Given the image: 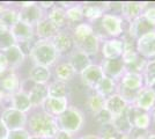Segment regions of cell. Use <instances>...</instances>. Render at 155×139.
<instances>
[{
	"instance_id": "6da1fadb",
	"label": "cell",
	"mask_w": 155,
	"mask_h": 139,
	"mask_svg": "<svg viewBox=\"0 0 155 139\" xmlns=\"http://www.w3.org/2000/svg\"><path fill=\"white\" fill-rule=\"evenodd\" d=\"M30 130L35 137L53 138L58 132L57 119L51 115L44 113L35 114L30 119Z\"/></svg>"
},
{
	"instance_id": "7a4b0ae2",
	"label": "cell",
	"mask_w": 155,
	"mask_h": 139,
	"mask_svg": "<svg viewBox=\"0 0 155 139\" xmlns=\"http://www.w3.org/2000/svg\"><path fill=\"white\" fill-rule=\"evenodd\" d=\"M56 119L59 130L66 131L71 134L78 132L82 127L84 122L82 111L74 106H68L64 113L56 117Z\"/></svg>"
},
{
	"instance_id": "3957f363",
	"label": "cell",
	"mask_w": 155,
	"mask_h": 139,
	"mask_svg": "<svg viewBox=\"0 0 155 139\" xmlns=\"http://www.w3.org/2000/svg\"><path fill=\"white\" fill-rule=\"evenodd\" d=\"M30 53H31V57L34 58L35 63L38 66L44 67L52 65L56 61L57 56H58L54 46L52 45L51 42H49L48 40L37 42L31 49Z\"/></svg>"
},
{
	"instance_id": "277c9868",
	"label": "cell",
	"mask_w": 155,
	"mask_h": 139,
	"mask_svg": "<svg viewBox=\"0 0 155 139\" xmlns=\"http://www.w3.org/2000/svg\"><path fill=\"white\" fill-rule=\"evenodd\" d=\"M101 21V27L103 29V33L107 34L109 38H120L124 34V20L120 15L111 13H104Z\"/></svg>"
},
{
	"instance_id": "5b68a950",
	"label": "cell",
	"mask_w": 155,
	"mask_h": 139,
	"mask_svg": "<svg viewBox=\"0 0 155 139\" xmlns=\"http://www.w3.org/2000/svg\"><path fill=\"white\" fill-rule=\"evenodd\" d=\"M136 50L145 59H155V30L142 35L136 41Z\"/></svg>"
},
{
	"instance_id": "8992f818",
	"label": "cell",
	"mask_w": 155,
	"mask_h": 139,
	"mask_svg": "<svg viewBox=\"0 0 155 139\" xmlns=\"http://www.w3.org/2000/svg\"><path fill=\"white\" fill-rule=\"evenodd\" d=\"M148 2H139V1H125L122 2L120 7V18L124 20V22L131 23L132 21L140 18L146 9Z\"/></svg>"
},
{
	"instance_id": "52a82bcc",
	"label": "cell",
	"mask_w": 155,
	"mask_h": 139,
	"mask_svg": "<svg viewBox=\"0 0 155 139\" xmlns=\"http://www.w3.org/2000/svg\"><path fill=\"white\" fill-rule=\"evenodd\" d=\"M80 77L84 86L94 92L100 81L104 78V73L100 64H91V66H88L80 74Z\"/></svg>"
},
{
	"instance_id": "ba28073f",
	"label": "cell",
	"mask_w": 155,
	"mask_h": 139,
	"mask_svg": "<svg viewBox=\"0 0 155 139\" xmlns=\"http://www.w3.org/2000/svg\"><path fill=\"white\" fill-rule=\"evenodd\" d=\"M102 67L104 75L110 79L115 80L116 82L119 81L124 73H125V65L120 58L117 59H103L100 64Z\"/></svg>"
},
{
	"instance_id": "9c48e42d",
	"label": "cell",
	"mask_w": 155,
	"mask_h": 139,
	"mask_svg": "<svg viewBox=\"0 0 155 139\" xmlns=\"http://www.w3.org/2000/svg\"><path fill=\"white\" fill-rule=\"evenodd\" d=\"M124 50V42L122 38H108L101 45L103 59H117L122 57Z\"/></svg>"
},
{
	"instance_id": "30bf717a",
	"label": "cell",
	"mask_w": 155,
	"mask_h": 139,
	"mask_svg": "<svg viewBox=\"0 0 155 139\" xmlns=\"http://www.w3.org/2000/svg\"><path fill=\"white\" fill-rule=\"evenodd\" d=\"M131 106L136 107L138 109H140L142 111L148 113L149 110L155 106V93L150 87L143 86L138 92L137 98L133 102V104Z\"/></svg>"
},
{
	"instance_id": "8fae6325",
	"label": "cell",
	"mask_w": 155,
	"mask_h": 139,
	"mask_svg": "<svg viewBox=\"0 0 155 139\" xmlns=\"http://www.w3.org/2000/svg\"><path fill=\"white\" fill-rule=\"evenodd\" d=\"M68 63L75 71V74H81L87 67L91 65V57L87 53H84L82 50L78 49L77 46L70 52Z\"/></svg>"
},
{
	"instance_id": "7c38bea8",
	"label": "cell",
	"mask_w": 155,
	"mask_h": 139,
	"mask_svg": "<svg viewBox=\"0 0 155 139\" xmlns=\"http://www.w3.org/2000/svg\"><path fill=\"white\" fill-rule=\"evenodd\" d=\"M143 86H145V84H143L142 74L136 72H126L125 71L122 78L117 82V87H120V88L127 89V91H132V92H138Z\"/></svg>"
},
{
	"instance_id": "4fadbf2b",
	"label": "cell",
	"mask_w": 155,
	"mask_h": 139,
	"mask_svg": "<svg viewBox=\"0 0 155 139\" xmlns=\"http://www.w3.org/2000/svg\"><path fill=\"white\" fill-rule=\"evenodd\" d=\"M127 107H129V103L118 93H114L104 101V109L109 111L112 118L123 114Z\"/></svg>"
},
{
	"instance_id": "5bb4252c",
	"label": "cell",
	"mask_w": 155,
	"mask_h": 139,
	"mask_svg": "<svg viewBox=\"0 0 155 139\" xmlns=\"http://www.w3.org/2000/svg\"><path fill=\"white\" fill-rule=\"evenodd\" d=\"M153 30H155V27L152 26L148 21L141 15L140 18H138L134 21H132L131 23H129V31L126 34L131 38L137 41L139 37H141L142 35L150 33Z\"/></svg>"
},
{
	"instance_id": "9a60e30c",
	"label": "cell",
	"mask_w": 155,
	"mask_h": 139,
	"mask_svg": "<svg viewBox=\"0 0 155 139\" xmlns=\"http://www.w3.org/2000/svg\"><path fill=\"white\" fill-rule=\"evenodd\" d=\"M52 45L54 46L57 53H67L71 52L74 49V41L72 35L66 31H58L57 35L52 37Z\"/></svg>"
},
{
	"instance_id": "2e32d148",
	"label": "cell",
	"mask_w": 155,
	"mask_h": 139,
	"mask_svg": "<svg viewBox=\"0 0 155 139\" xmlns=\"http://www.w3.org/2000/svg\"><path fill=\"white\" fill-rule=\"evenodd\" d=\"M111 126L114 127V130L116 131L119 136H130L131 132L133 131V125H132V122L130 119L129 111H127V108L123 114H120L119 116L114 117L111 121Z\"/></svg>"
},
{
	"instance_id": "e0dca14e",
	"label": "cell",
	"mask_w": 155,
	"mask_h": 139,
	"mask_svg": "<svg viewBox=\"0 0 155 139\" xmlns=\"http://www.w3.org/2000/svg\"><path fill=\"white\" fill-rule=\"evenodd\" d=\"M2 123L5 124L6 127L11 130H20V127L25 124L26 117L23 113H21L19 110L15 109H7L6 111L2 115Z\"/></svg>"
},
{
	"instance_id": "ac0fdd59",
	"label": "cell",
	"mask_w": 155,
	"mask_h": 139,
	"mask_svg": "<svg viewBox=\"0 0 155 139\" xmlns=\"http://www.w3.org/2000/svg\"><path fill=\"white\" fill-rule=\"evenodd\" d=\"M44 104V110L46 114L51 116H59L63 114L68 107V101L67 98H48L43 102Z\"/></svg>"
},
{
	"instance_id": "d6986e66",
	"label": "cell",
	"mask_w": 155,
	"mask_h": 139,
	"mask_svg": "<svg viewBox=\"0 0 155 139\" xmlns=\"http://www.w3.org/2000/svg\"><path fill=\"white\" fill-rule=\"evenodd\" d=\"M107 6L108 2H102L101 5L98 4H91L87 2L82 5V12H84V18H86L89 21V23H93L95 21L100 20L102 18V15L104 13H107Z\"/></svg>"
},
{
	"instance_id": "ffe728a7",
	"label": "cell",
	"mask_w": 155,
	"mask_h": 139,
	"mask_svg": "<svg viewBox=\"0 0 155 139\" xmlns=\"http://www.w3.org/2000/svg\"><path fill=\"white\" fill-rule=\"evenodd\" d=\"M42 18V11L38 6H36L35 4L31 6L23 7V9L19 14V21L25 22L27 25L31 26V25H37Z\"/></svg>"
},
{
	"instance_id": "44dd1931",
	"label": "cell",
	"mask_w": 155,
	"mask_h": 139,
	"mask_svg": "<svg viewBox=\"0 0 155 139\" xmlns=\"http://www.w3.org/2000/svg\"><path fill=\"white\" fill-rule=\"evenodd\" d=\"M75 46L78 49L82 50L84 53H87L89 57H91V56H96L98 53L101 49V41L95 34H91Z\"/></svg>"
},
{
	"instance_id": "7402d4cb",
	"label": "cell",
	"mask_w": 155,
	"mask_h": 139,
	"mask_svg": "<svg viewBox=\"0 0 155 139\" xmlns=\"http://www.w3.org/2000/svg\"><path fill=\"white\" fill-rule=\"evenodd\" d=\"M12 35L14 40H18L20 42H28L32 36V28L31 26L27 25L25 22L18 21L13 27H12Z\"/></svg>"
},
{
	"instance_id": "603a6c76",
	"label": "cell",
	"mask_w": 155,
	"mask_h": 139,
	"mask_svg": "<svg viewBox=\"0 0 155 139\" xmlns=\"http://www.w3.org/2000/svg\"><path fill=\"white\" fill-rule=\"evenodd\" d=\"M116 89H117L116 81L104 75V78L100 81V84L96 86L94 92L97 93L98 95H101L104 99H107V98H109L110 95H112L114 93H116Z\"/></svg>"
},
{
	"instance_id": "cb8c5ba5",
	"label": "cell",
	"mask_w": 155,
	"mask_h": 139,
	"mask_svg": "<svg viewBox=\"0 0 155 139\" xmlns=\"http://www.w3.org/2000/svg\"><path fill=\"white\" fill-rule=\"evenodd\" d=\"M29 101L30 104L34 107L42 104L46 99H48V87L44 85H35L31 88V91L29 93Z\"/></svg>"
},
{
	"instance_id": "d4e9b609",
	"label": "cell",
	"mask_w": 155,
	"mask_h": 139,
	"mask_svg": "<svg viewBox=\"0 0 155 139\" xmlns=\"http://www.w3.org/2000/svg\"><path fill=\"white\" fill-rule=\"evenodd\" d=\"M37 35L39 37H42L43 40H48V38H52L54 35H57L59 30L56 27L52 25V22L49 19H44L41 20L37 23Z\"/></svg>"
},
{
	"instance_id": "484cf974",
	"label": "cell",
	"mask_w": 155,
	"mask_h": 139,
	"mask_svg": "<svg viewBox=\"0 0 155 139\" xmlns=\"http://www.w3.org/2000/svg\"><path fill=\"white\" fill-rule=\"evenodd\" d=\"M91 34H94L93 25H91V23H78L74 28L73 35H72L74 44L75 45L79 44L81 41H84L86 37H88Z\"/></svg>"
},
{
	"instance_id": "4316f807",
	"label": "cell",
	"mask_w": 155,
	"mask_h": 139,
	"mask_svg": "<svg viewBox=\"0 0 155 139\" xmlns=\"http://www.w3.org/2000/svg\"><path fill=\"white\" fill-rule=\"evenodd\" d=\"M104 101H105L104 98H102L101 95H98L97 93L93 92L91 95L87 98L86 106L89 109V111L95 116L96 114H98L101 110L104 109Z\"/></svg>"
},
{
	"instance_id": "83f0119b",
	"label": "cell",
	"mask_w": 155,
	"mask_h": 139,
	"mask_svg": "<svg viewBox=\"0 0 155 139\" xmlns=\"http://www.w3.org/2000/svg\"><path fill=\"white\" fill-rule=\"evenodd\" d=\"M5 57H6L7 64L11 65L13 67L19 66L20 64L23 61V58H25V55L22 52V50L20 49L19 46H11L6 50V53H5Z\"/></svg>"
},
{
	"instance_id": "f1b7e54d",
	"label": "cell",
	"mask_w": 155,
	"mask_h": 139,
	"mask_svg": "<svg viewBox=\"0 0 155 139\" xmlns=\"http://www.w3.org/2000/svg\"><path fill=\"white\" fill-rule=\"evenodd\" d=\"M75 71L73 70V67L70 65V63H61L56 67V77L58 81L61 82H67L74 78Z\"/></svg>"
},
{
	"instance_id": "f546056e",
	"label": "cell",
	"mask_w": 155,
	"mask_h": 139,
	"mask_svg": "<svg viewBox=\"0 0 155 139\" xmlns=\"http://www.w3.org/2000/svg\"><path fill=\"white\" fill-rule=\"evenodd\" d=\"M49 20L52 22V25L56 27L57 29H60L66 26L67 20H66V11L63 7H54L49 14Z\"/></svg>"
},
{
	"instance_id": "4dcf8cb0",
	"label": "cell",
	"mask_w": 155,
	"mask_h": 139,
	"mask_svg": "<svg viewBox=\"0 0 155 139\" xmlns=\"http://www.w3.org/2000/svg\"><path fill=\"white\" fill-rule=\"evenodd\" d=\"M29 75H30V79L35 81L37 85H44L46 81L50 79V71L48 67L36 65L30 71Z\"/></svg>"
},
{
	"instance_id": "1f68e13d",
	"label": "cell",
	"mask_w": 155,
	"mask_h": 139,
	"mask_svg": "<svg viewBox=\"0 0 155 139\" xmlns=\"http://www.w3.org/2000/svg\"><path fill=\"white\" fill-rule=\"evenodd\" d=\"M68 87L66 82L54 81L48 87V98H67Z\"/></svg>"
},
{
	"instance_id": "d6a6232c",
	"label": "cell",
	"mask_w": 155,
	"mask_h": 139,
	"mask_svg": "<svg viewBox=\"0 0 155 139\" xmlns=\"http://www.w3.org/2000/svg\"><path fill=\"white\" fill-rule=\"evenodd\" d=\"M142 78L145 86L150 87L155 84V59L147 60V64L142 71Z\"/></svg>"
},
{
	"instance_id": "836d02e7",
	"label": "cell",
	"mask_w": 155,
	"mask_h": 139,
	"mask_svg": "<svg viewBox=\"0 0 155 139\" xmlns=\"http://www.w3.org/2000/svg\"><path fill=\"white\" fill-rule=\"evenodd\" d=\"M19 21V14L12 9H5L0 12V27H13Z\"/></svg>"
},
{
	"instance_id": "e575fe53",
	"label": "cell",
	"mask_w": 155,
	"mask_h": 139,
	"mask_svg": "<svg viewBox=\"0 0 155 139\" xmlns=\"http://www.w3.org/2000/svg\"><path fill=\"white\" fill-rule=\"evenodd\" d=\"M13 106L15 108V110H19L21 113L27 111L31 107L30 101H29V96L27 94H25V93L15 94L13 98Z\"/></svg>"
},
{
	"instance_id": "d590c367",
	"label": "cell",
	"mask_w": 155,
	"mask_h": 139,
	"mask_svg": "<svg viewBox=\"0 0 155 139\" xmlns=\"http://www.w3.org/2000/svg\"><path fill=\"white\" fill-rule=\"evenodd\" d=\"M66 20L67 22H81L84 20V12L82 5H74L66 11Z\"/></svg>"
},
{
	"instance_id": "8d00e7d4",
	"label": "cell",
	"mask_w": 155,
	"mask_h": 139,
	"mask_svg": "<svg viewBox=\"0 0 155 139\" xmlns=\"http://www.w3.org/2000/svg\"><path fill=\"white\" fill-rule=\"evenodd\" d=\"M15 42L12 33L8 30V28L0 27V49H8L13 46V43Z\"/></svg>"
},
{
	"instance_id": "74e56055",
	"label": "cell",
	"mask_w": 155,
	"mask_h": 139,
	"mask_svg": "<svg viewBox=\"0 0 155 139\" xmlns=\"http://www.w3.org/2000/svg\"><path fill=\"white\" fill-rule=\"evenodd\" d=\"M1 86L8 92H14L19 87V79L15 74H9L1 81Z\"/></svg>"
},
{
	"instance_id": "f35d334b",
	"label": "cell",
	"mask_w": 155,
	"mask_h": 139,
	"mask_svg": "<svg viewBox=\"0 0 155 139\" xmlns=\"http://www.w3.org/2000/svg\"><path fill=\"white\" fill-rule=\"evenodd\" d=\"M94 119L96 122L97 124L100 126H104V125H108V124H111V121H112V116L110 115V113L108 110H101L98 114H96L94 116Z\"/></svg>"
},
{
	"instance_id": "ab89813d",
	"label": "cell",
	"mask_w": 155,
	"mask_h": 139,
	"mask_svg": "<svg viewBox=\"0 0 155 139\" xmlns=\"http://www.w3.org/2000/svg\"><path fill=\"white\" fill-rule=\"evenodd\" d=\"M100 138L101 139H118L119 138V134L114 130V127L111 126V124L108 125L101 126V130H100Z\"/></svg>"
},
{
	"instance_id": "60d3db41",
	"label": "cell",
	"mask_w": 155,
	"mask_h": 139,
	"mask_svg": "<svg viewBox=\"0 0 155 139\" xmlns=\"http://www.w3.org/2000/svg\"><path fill=\"white\" fill-rule=\"evenodd\" d=\"M142 16L148 21L152 26L155 27V6H147L143 11Z\"/></svg>"
},
{
	"instance_id": "b9f144b4",
	"label": "cell",
	"mask_w": 155,
	"mask_h": 139,
	"mask_svg": "<svg viewBox=\"0 0 155 139\" xmlns=\"http://www.w3.org/2000/svg\"><path fill=\"white\" fill-rule=\"evenodd\" d=\"M8 139H29V136L25 130L20 129V130H14L9 133Z\"/></svg>"
},
{
	"instance_id": "7bdbcfd3",
	"label": "cell",
	"mask_w": 155,
	"mask_h": 139,
	"mask_svg": "<svg viewBox=\"0 0 155 139\" xmlns=\"http://www.w3.org/2000/svg\"><path fill=\"white\" fill-rule=\"evenodd\" d=\"M54 139H73L72 138V134L63 130H58V132L56 133V136L53 137Z\"/></svg>"
},
{
	"instance_id": "ee69618b",
	"label": "cell",
	"mask_w": 155,
	"mask_h": 139,
	"mask_svg": "<svg viewBox=\"0 0 155 139\" xmlns=\"http://www.w3.org/2000/svg\"><path fill=\"white\" fill-rule=\"evenodd\" d=\"M7 66H8V64H7V60H6L5 55H4V53H0V74L6 70Z\"/></svg>"
},
{
	"instance_id": "f6af8a7d",
	"label": "cell",
	"mask_w": 155,
	"mask_h": 139,
	"mask_svg": "<svg viewBox=\"0 0 155 139\" xmlns=\"http://www.w3.org/2000/svg\"><path fill=\"white\" fill-rule=\"evenodd\" d=\"M7 137V127L2 123V121H0V139H5Z\"/></svg>"
},
{
	"instance_id": "bcb514c9",
	"label": "cell",
	"mask_w": 155,
	"mask_h": 139,
	"mask_svg": "<svg viewBox=\"0 0 155 139\" xmlns=\"http://www.w3.org/2000/svg\"><path fill=\"white\" fill-rule=\"evenodd\" d=\"M147 134L148 133H140V134H130L131 139H147Z\"/></svg>"
},
{
	"instance_id": "7dc6e473",
	"label": "cell",
	"mask_w": 155,
	"mask_h": 139,
	"mask_svg": "<svg viewBox=\"0 0 155 139\" xmlns=\"http://www.w3.org/2000/svg\"><path fill=\"white\" fill-rule=\"evenodd\" d=\"M148 114H149V117H150V124H154L155 125V106L149 110Z\"/></svg>"
},
{
	"instance_id": "c3c4849f",
	"label": "cell",
	"mask_w": 155,
	"mask_h": 139,
	"mask_svg": "<svg viewBox=\"0 0 155 139\" xmlns=\"http://www.w3.org/2000/svg\"><path fill=\"white\" fill-rule=\"evenodd\" d=\"M78 139H101V138H100L98 134H97V136H95V134H87V136L80 137V138H78Z\"/></svg>"
},
{
	"instance_id": "681fc988",
	"label": "cell",
	"mask_w": 155,
	"mask_h": 139,
	"mask_svg": "<svg viewBox=\"0 0 155 139\" xmlns=\"http://www.w3.org/2000/svg\"><path fill=\"white\" fill-rule=\"evenodd\" d=\"M39 5L42 7H49L50 8V7H53V2H51V1L50 2H41Z\"/></svg>"
},
{
	"instance_id": "f907efd6",
	"label": "cell",
	"mask_w": 155,
	"mask_h": 139,
	"mask_svg": "<svg viewBox=\"0 0 155 139\" xmlns=\"http://www.w3.org/2000/svg\"><path fill=\"white\" fill-rule=\"evenodd\" d=\"M147 139H155V133H148L147 134Z\"/></svg>"
},
{
	"instance_id": "816d5d0a",
	"label": "cell",
	"mask_w": 155,
	"mask_h": 139,
	"mask_svg": "<svg viewBox=\"0 0 155 139\" xmlns=\"http://www.w3.org/2000/svg\"><path fill=\"white\" fill-rule=\"evenodd\" d=\"M118 139H131V138H130V136H119Z\"/></svg>"
},
{
	"instance_id": "f5cc1de1",
	"label": "cell",
	"mask_w": 155,
	"mask_h": 139,
	"mask_svg": "<svg viewBox=\"0 0 155 139\" xmlns=\"http://www.w3.org/2000/svg\"><path fill=\"white\" fill-rule=\"evenodd\" d=\"M29 139H45V138H41V137H32V138H29Z\"/></svg>"
},
{
	"instance_id": "db71d44e",
	"label": "cell",
	"mask_w": 155,
	"mask_h": 139,
	"mask_svg": "<svg viewBox=\"0 0 155 139\" xmlns=\"http://www.w3.org/2000/svg\"><path fill=\"white\" fill-rule=\"evenodd\" d=\"M150 88H152V89L154 91V93H155V84H154V85H152V86H150Z\"/></svg>"
},
{
	"instance_id": "11a10c76",
	"label": "cell",
	"mask_w": 155,
	"mask_h": 139,
	"mask_svg": "<svg viewBox=\"0 0 155 139\" xmlns=\"http://www.w3.org/2000/svg\"><path fill=\"white\" fill-rule=\"evenodd\" d=\"M0 100H1V94H0Z\"/></svg>"
}]
</instances>
